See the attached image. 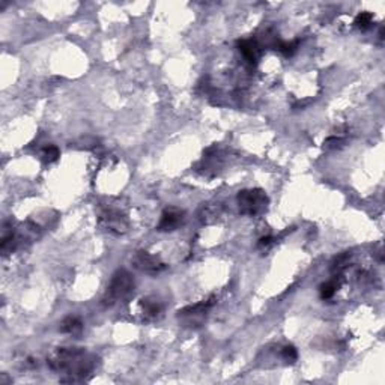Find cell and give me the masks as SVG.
Listing matches in <instances>:
<instances>
[{
    "label": "cell",
    "mask_w": 385,
    "mask_h": 385,
    "mask_svg": "<svg viewBox=\"0 0 385 385\" xmlns=\"http://www.w3.org/2000/svg\"><path fill=\"white\" fill-rule=\"evenodd\" d=\"M101 220L104 221L107 230L110 232H116V233H122L125 232V227H126V223H125V218L119 214V212H113V211H108L105 215L101 217Z\"/></svg>",
    "instance_id": "cell-6"
},
{
    "label": "cell",
    "mask_w": 385,
    "mask_h": 385,
    "mask_svg": "<svg viewBox=\"0 0 385 385\" xmlns=\"http://www.w3.org/2000/svg\"><path fill=\"white\" fill-rule=\"evenodd\" d=\"M48 364L54 370H63L71 376L84 378L95 367V358L78 348H62L53 354Z\"/></svg>",
    "instance_id": "cell-1"
},
{
    "label": "cell",
    "mask_w": 385,
    "mask_h": 385,
    "mask_svg": "<svg viewBox=\"0 0 385 385\" xmlns=\"http://www.w3.org/2000/svg\"><path fill=\"white\" fill-rule=\"evenodd\" d=\"M238 47H239V51L245 57L247 62L256 63L258 56H259V45L258 44H256L254 41H250V39H242V41L238 42Z\"/></svg>",
    "instance_id": "cell-7"
},
{
    "label": "cell",
    "mask_w": 385,
    "mask_h": 385,
    "mask_svg": "<svg viewBox=\"0 0 385 385\" xmlns=\"http://www.w3.org/2000/svg\"><path fill=\"white\" fill-rule=\"evenodd\" d=\"M184 221V212L179 209H167L163 212L160 224H158V230L161 232H170L178 229Z\"/></svg>",
    "instance_id": "cell-5"
},
{
    "label": "cell",
    "mask_w": 385,
    "mask_h": 385,
    "mask_svg": "<svg viewBox=\"0 0 385 385\" xmlns=\"http://www.w3.org/2000/svg\"><path fill=\"white\" fill-rule=\"evenodd\" d=\"M271 244H273V238H271V236H264V238L259 239L258 247H259V248H268Z\"/></svg>",
    "instance_id": "cell-16"
},
{
    "label": "cell",
    "mask_w": 385,
    "mask_h": 385,
    "mask_svg": "<svg viewBox=\"0 0 385 385\" xmlns=\"http://www.w3.org/2000/svg\"><path fill=\"white\" fill-rule=\"evenodd\" d=\"M279 50L285 56H292L297 50V44L295 42H282V44H279Z\"/></svg>",
    "instance_id": "cell-15"
},
{
    "label": "cell",
    "mask_w": 385,
    "mask_h": 385,
    "mask_svg": "<svg viewBox=\"0 0 385 385\" xmlns=\"http://www.w3.org/2000/svg\"><path fill=\"white\" fill-rule=\"evenodd\" d=\"M142 309H143V315L146 318H155L161 312V304L157 300H143Z\"/></svg>",
    "instance_id": "cell-9"
},
{
    "label": "cell",
    "mask_w": 385,
    "mask_h": 385,
    "mask_svg": "<svg viewBox=\"0 0 385 385\" xmlns=\"http://www.w3.org/2000/svg\"><path fill=\"white\" fill-rule=\"evenodd\" d=\"M133 289H134V279L131 277V274L125 270H119L113 274L110 280L104 301L107 304H114L117 301H122L133 292Z\"/></svg>",
    "instance_id": "cell-2"
},
{
    "label": "cell",
    "mask_w": 385,
    "mask_h": 385,
    "mask_svg": "<svg viewBox=\"0 0 385 385\" xmlns=\"http://www.w3.org/2000/svg\"><path fill=\"white\" fill-rule=\"evenodd\" d=\"M83 330V324L75 316H68L60 324V331L66 334H78Z\"/></svg>",
    "instance_id": "cell-8"
},
{
    "label": "cell",
    "mask_w": 385,
    "mask_h": 385,
    "mask_svg": "<svg viewBox=\"0 0 385 385\" xmlns=\"http://www.w3.org/2000/svg\"><path fill=\"white\" fill-rule=\"evenodd\" d=\"M134 264L140 271H145L149 274H158L166 268L164 264L158 258L149 254L148 251H139L134 258Z\"/></svg>",
    "instance_id": "cell-4"
},
{
    "label": "cell",
    "mask_w": 385,
    "mask_h": 385,
    "mask_svg": "<svg viewBox=\"0 0 385 385\" xmlns=\"http://www.w3.org/2000/svg\"><path fill=\"white\" fill-rule=\"evenodd\" d=\"M372 20H373L372 14H369V12H361V14L355 18V24H357V27H358V29L366 30V29H369V27H370Z\"/></svg>",
    "instance_id": "cell-11"
},
{
    "label": "cell",
    "mask_w": 385,
    "mask_h": 385,
    "mask_svg": "<svg viewBox=\"0 0 385 385\" xmlns=\"http://www.w3.org/2000/svg\"><path fill=\"white\" fill-rule=\"evenodd\" d=\"M239 209L245 215H256L267 208L268 197L262 190H242L238 194Z\"/></svg>",
    "instance_id": "cell-3"
},
{
    "label": "cell",
    "mask_w": 385,
    "mask_h": 385,
    "mask_svg": "<svg viewBox=\"0 0 385 385\" xmlns=\"http://www.w3.org/2000/svg\"><path fill=\"white\" fill-rule=\"evenodd\" d=\"M336 291H337V285H336L334 282L324 283V285L321 286V297H322V300H330V298H333L334 294H336Z\"/></svg>",
    "instance_id": "cell-12"
},
{
    "label": "cell",
    "mask_w": 385,
    "mask_h": 385,
    "mask_svg": "<svg viewBox=\"0 0 385 385\" xmlns=\"http://www.w3.org/2000/svg\"><path fill=\"white\" fill-rule=\"evenodd\" d=\"M59 155H60V152H59V149H57L54 145H48V146H45V148L42 149V158H44L45 163H53V161H56V160L59 158Z\"/></svg>",
    "instance_id": "cell-10"
},
{
    "label": "cell",
    "mask_w": 385,
    "mask_h": 385,
    "mask_svg": "<svg viewBox=\"0 0 385 385\" xmlns=\"http://www.w3.org/2000/svg\"><path fill=\"white\" fill-rule=\"evenodd\" d=\"M282 357L286 360V361H295L297 358H298V352H297V349L294 348V346H285L283 349H282Z\"/></svg>",
    "instance_id": "cell-14"
},
{
    "label": "cell",
    "mask_w": 385,
    "mask_h": 385,
    "mask_svg": "<svg viewBox=\"0 0 385 385\" xmlns=\"http://www.w3.org/2000/svg\"><path fill=\"white\" fill-rule=\"evenodd\" d=\"M14 247H15V238H14V235H12V233L5 235L3 239H2V251H3V254L11 253V251L14 250Z\"/></svg>",
    "instance_id": "cell-13"
}]
</instances>
